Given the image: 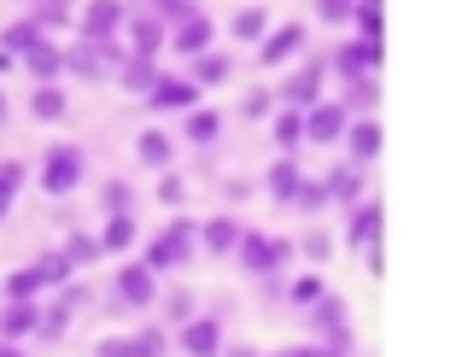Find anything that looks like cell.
<instances>
[{
    "mask_svg": "<svg viewBox=\"0 0 462 357\" xmlns=\"http://www.w3.org/2000/svg\"><path fill=\"white\" fill-rule=\"evenodd\" d=\"M82 170H88V158H82V146H77V141H59V146H47V158H42V193H53V200L77 193Z\"/></svg>",
    "mask_w": 462,
    "mask_h": 357,
    "instance_id": "obj_2",
    "label": "cell"
},
{
    "mask_svg": "<svg viewBox=\"0 0 462 357\" xmlns=\"http://www.w3.org/2000/svg\"><path fill=\"white\" fill-rule=\"evenodd\" d=\"M240 235H246V223H235V217H211V223H199V246L217 258H228L240 246Z\"/></svg>",
    "mask_w": 462,
    "mask_h": 357,
    "instance_id": "obj_20",
    "label": "cell"
},
{
    "mask_svg": "<svg viewBox=\"0 0 462 357\" xmlns=\"http://www.w3.org/2000/svg\"><path fill=\"white\" fill-rule=\"evenodd\" d=\"M351 23H357V35H369V42H381V0H357V12H351Z\"/></svg>",
    "mask_w": 462,
    "mask_h": 357,
    "instance_id": "obj_37",
    "label": "cell"
},
{
    "mask_svg": "<svg viewBox=\"0 0 462 357\" xmlns=\"http://www.w3.org/2000/svg\"><path fill=\"white\" fill-rule=\"evenodd\" d=\"M346 129H351L346 100H316L305 112V146H334V141H346Z\"/></svg>",
    "mask_w": 462,
    "mask_h": 357,
    "instance_id": "obj_6",
    "label": "cell"
},
{
    "mask_svg": "<svg viewBox=\"0 0 462 357\" xmlns=\"http://www.w3.org/2000/svg\"><path fill=\"white\" fill-rule=\"evenodd\" d=\"M65 112H70L65 89H59V82H35V94H30V117H35V123H59Z\"/></svg>",
    "mask_w": 462,
    "mask_h": 357,
    "instance_id": "obj_25",
    "label": "cell"
},
{
    "mask_svg": "<svg viewBox=\"0 0 462 357\" xmlns=\"http://www.w3.org/2000/svg\"><path fill=\"white\" fill-rule=\"evenodd\" d=\"M328 299V281L322 276H299L293 287H287V305H299V311H310V305Z\"/></svg>",
    "mask_w": 462,
    "mask_h": 357,
    "instance_id": "obj_33",
    "label": "cell"
},
{
    "mask_svg": "<svg viewBox=\"0 0 462 357\" xmlns=\"http://www.w3.org/2000/svg\"><path fill=\"white\" fill-rule=\"evenodd\" d=\"M129 340H135V357H164V352H170V328H164V323H147V328H135Z\"/></svg>",
    "mask_w": 462,
    "mask_h": 357,
    "instance_id": "obj_32",
    "label": "cell"
},
{
    "mask_svg": "<svg viewBox=\"0 0 462 357\" xmlns=\"http://www.w3.org/2000/svg\"><path fill=\"white\" fill-rule=\"evenodd\" d=\"M299 53H305V23H282V30L263 35L258 65H263V70H275V65H287V59H299Z\"/></svg>",
    "mask_w": 462,
    "mask_h": 357,
    "instance_id": "obj_11",
    "label": "cell"
},
{
    "mask_svg": "<svg viewBox=\"0 0 462 357\" xmlns=\"http://www.w3.org/2000/svg\"><path fill=\"white\" fill-rule=\"evenodd\" d=\"M181 135H188L193 146H211L217 135H223V112H211V106H193V112H181Z\"/></svg>",
    "mask_w": 462,
    "mask_h": 357,
    "instance_id": "obj_24",
    "label": "cell"
},
{
    "mask_svg": "<svg viewBox=\"0 0 462 357\" xmlns=\"http://www.w3.org/2000/svg\"><path fill=\"white\" fill-rule=\"evenodd\" d=\"M23 70H30L35 82H59V70H65V47L47 35L42 47H30V53H23Z\"/></svg>",
    "mask_w": 462,
    "mask_h": 357,
    "instance_id": "obj_21",
    "label": "cell"
},
{
    "mask_svg": "<svg viewBox=\"0 0 462 357\" xmlns=\"http://www.w3.org/2000/svg\"><path fill=\"white\" fill-rule=\"evenodd\" d=\"M322 82H328V59H305L293 77H282V106H299V112H310V106L322 100Z\"/></svg>",
    "mask_w": 462,
    "mask_h": 357,
    "instance_id": "obj_7",
    "label": "cell"
},
{
    "mask_svg": "<svg viewBox=\"0 0 462 357\" xmlns=\"http://www.w3.org/2000/svg\"><path fill=\"white\" fill-rule=\"evenodd\" d=\"M129 53H158V47L170 42V30H164V18H158V12H135V18H129Z\"/></svg>",
    "mask_w": 462,
    "mask_h": 357,
    "instance_id": "obj_22",
    "label": "cell"
},
{
    "mask_svg": "<svg viewBox=\"0 0 462 357\" xmlns=\"http://www.w3.org/2000/svg\"><path fill=\"white\" fill-rule=\"evenodd\" d=\"M188 77L199 82V89H217V82H228V53H199V59H188Z\"/></svg>",
    "mask_w": 462,
    "mask_h": 357,
    "instance_id": "obj_29",
    "label": "cell"
},
{
    "mask_svg": "<svg viewBox=\"0 0 462 357\" xmlns=\"http://www.w3.org/2000/svg\"><path fill=\"white\" fill-rule=\"evenodd\" d=\"M374 100H381V82H374V77H351L346 82V106H351V112H369Z\"/></svg>",
    "mask_w": 462,
    "mask_h": 357,
    "instance_id": "obj_34",
    "label": "cell"
},
{
    "mask_svg": "<svg viewBox=\"0 0 462 357\" xmlns=\"http://www.w3.org/2000/svg\"><path fill=\"white\" fill-rule=\"evenodd\" d=\"M176 346L188 357H223V316H193V323H181Z\"/></svg>",
    "mask_w": 462,
    "mask_h": 357,
    "instance_id": "obj_9",
    "label": "cell"
},
{
    "mask_svg": "<svg viewBox=\"0 0 462 357\" xmlns=\"http://www.w3.org/2000/svg\"><path fill=\"white\" fill-rule=\"evenodd\" d=\"M275 146H282V153H299V146H305V112H299V106H282V112H275Z\"/></svg>",
    "mask_w": 462,
    "mask_h": 357,
    "instance_id": "obj_27",
    "label": "cell"
},
{
    "mask_svg": "<svg viewBox=\"0 0 462 357\" xmlns=\"http://www.w3.org/2000/svg\"><path fill=\"white\" fill-rule=\"evenodd\" d=\"M351 12H357V0H316V18L322 23H351Z\"/></svg>",
    "mask_w": 462,
    "mask_h": 357,
    "instance_id": "obj_41",
    "label": "cell"
},
{
    "mask_svg": "<svg viewBox=\"0 0 462 357\" xmlns=\"http://www.w3.org/2000/svg\"><path fill=\"white\" fill-rule=\"evenodd\" d=\"M328 70H334V77H374V70H381V42H369V35H357V42H346L339 47L334 59H328Z\"/></svg>",
    "mask_w": 462,
    "mask_h": 357,
    "instance_id": "obj_8",
    "label": "cell"
},
{
    "mask_svg": "<svg viewBox=\"0 0 462 357\" xmlns=\"http://www.w3.org/2000/svg\"><path fill=\"white\" fill-rule=\"evenodd\" d=\"M381 223H386L381 200H357V205H351V223H346V240L369 252V246H381Z\"/></svg>",
    "mask_w": 462,
    "mask_h": 357,
    "instance_id": "obj_14",
    "label": "cell"
},
{
    "mask_svg": "<svg viewBox=\"0 0 462 357\" xmlns=\"http://www.w3.org/2000/svg\"><path fill=\"white\" fill-rule=\"evenodd\" d=\"M23 334H42V311H35V299H6V311H0V340H23Z\"/></svg>",
    "mask_w": 462,
    "mask_h": 357,
    "instance_id": "obj_16",
    "label": "cell"
},
{
    "mask_svg": "<svg viewBox=\"0 0 462 357\" xmlns=\"http://www.w3.org/2000/svg\"><path fill=\"white\" fill-rule=\"evenodd\" d=\"M42 287H47L42 264H30V269H12V276H6V287H0V293H6V299H35Z\"/></svg>",
    "mask_w": 462,
    "mask_h": 357,
    "instance_id": "obj_31",
    "label": "cell"
},
{
    "mask_svg": "<svg viewBox=\"0 0 462 357\" xmlns=\"http://www.w3.org/2000/svg\"><path fill=\"white\" fill-rule=\"evenodd\" d=\"M135 158H141L147 170H170V164H176V135L141 129V135H135Z\"/></svg>",
    "mask_w": 462,
    "mask_h": 357,
    "instance_id": "obj_19",
    "label": "cell"
},
{
    "mask_svg": "<svg viewBox=\"0 0 462 357\" xmlns=\"http://www.w3.org/2000/svg\"><path fill=\"white\" fill-rule=\"evenodd\" d=\"M193 316H199V311H193V293H170V299H164V323H170V328L193 323Z\"/></svg>",
    "mask_w": 462,
    "mask_h": 357,
    "instance_id": "obj_38",
    "label": "cell"
},
{
    "mask_svg": "<svg viewBox=\"0 0 462 357\" xmlns=\"http://www.w3.org/2000/svg\"><path fill=\"white\" fill-rule=\"evenodd\" d=\"M275 100H282V94H270V89H252L246 100H240V112H246V117H270V112H275Z\"/></svg>",
    "mask_w": 462,
    "mask_h": 357,
    "instance_id": "obj_42",
    "label": "cell"
},
{
    "mask_svg": "<svg viewBox=\"0 0 462 357\" xmlns=\"http://www.w3.org/2000/svg\"><path fill=\"white\" fill-rule=\"evenodd\" d=\"M158 200H164V205H181V200H188V182H181L176 170H164V182H158Z\"/></svg>",
    "mask_w": 462,
    "mask_h": 357,
    "instance_id": "obj_43",
    "label": "cell"
},
{
    "mask_svg": "<svg viewBox=\"0 0 462 357\" xmlns=\"http://www.w3.org/2000/svg\"><path fill=\"white\" fill-rule=\"evenodd\" d=\"M147 106H152V112H193V106H199V82H193V77H158L152 94H147Z\"/></svg>",
    "mask_w": 462,
    "mask_h": 357,
    "instance_id": "obj_10",
    "label": "cell"
},
{
    "mask_svg": "<svg viewBox=\"0 0 462 357\" xmlns=\"http://www.w3.org/2000/svg\"><path fill=\"white\" fill-rule=\"evenodd\" d=\"M18 188H23V164H18V158H6V164H0V217L12 211V200H18Z\"/></svg>",
    "mask_w": 462,
    "mask_h": 357,
    "instance_id": "obj_35",
    "label": "cell"
},
{
    "mask_svg": "<svg viewBox=\"0 0 462 357\" xmlns=\"http://www.w3.org/2000/svg\"><path fill=\"white\" fill-rule=\"evenodd\" d=\"M328 252H334V240H328V235H305V258H310V264H322Z\"/></svg>",
    "mask_w": 462,
    "mask_h": 357,
    "instance_id": "obj_46",
    "label": "cell"
},
{
    "mask_svg": "<svg viewBox=\"0 0 462 357\" xmlns=\"http://www.w3.org/2000/svg\"><path fill=\"white\" fill-rule=\"evenodd\" d=\"M322 182H328V193H334V205H346V211L357 200H369V193H363V164H351V158H346V164H334Z\"/></svg>",
    "mask_w": 462,
    "mask_h": 357,
    "instance_id": "obj_18",
    "label": "cell"
},
{
    "mask_svg": "<svg viewBox=\"0 0 462 357\" xmlns=\"http://www.w3.org/2000/svg\"><path fill=\"white\" fill-rule=\"evenodd\" d=\"M152 12H158L164 23H181L188 12H199V6H193V0H152Z\"/></svg>",
    "mask_w": 462,
    "mask_h": 357,
    "instance_id": "obj_44",
    "label": "cell"
},
{
    "mask_svg": "<svg viewBox=\"0 0 462 357\" xmlns=\"http://www.w3.org/2000/svg\"><path fill=\"white\" fill-rule=\"evenodd\" d=\"M100 246H106V252H129V246H135V211H117V217H106V229H100Z\"/></svg>",
    "mask_w": 462,
    "mask_h": 357,
    "instance_id": "obj_28",
    "label": "cell"
},
{
    "mask_svg": "<svg viewBox=\"0 0 462 357\" xmlns=\"http://www.w3.org/2000/svg\"><path fill=\"white\" fill-rule=\"evenodd\" d=\"M117 305H124V311H152L158 305V269L147 258H129V264L117 269Z\"/></svg>",
    "mask_w": 462,
    "mask_h": 357,
    "instance_id": "obj_4",
    "label": "cell"
},
{
    "mask_svg": "<svg viewBox=\"0 0 462 357\" xmlns=\"http://www.w3.org/2000/svg\"><path fill=\"white\" fill-rule=\"evenodd\" d=\"M47 42V23L42 18H35V12H30V18H18V23H6V35H0V47H12V53H30V47H42Z\"/></svg>",
    "mask_w": 462,
    "mask_h": 357,
    "instance_id": "obj_26",
    "label": "cell"
},
{
    "mask_svg": "<svg viewBox=\"0 0 462 357\" xmlns=\"http://www.w3.org/2000/svg\"><path fill=\"white\" fill-rule=\"evenodd\" d=\"M117 82H124L129 94H141V100H147V94H152V82H158V65H152V53H129L124 65H117Z\"/></svg>",
    "mask_w": 462,
    "mask_h": 357,
    "instance_id": "obj_23",
    "label": "cell"
},
{
    "mask_svg": "<svg viewBox=\"0 0 462 357\" xmlns=\"http://www.w3.org/2000/svg\"><path fill=\"white\" fill-rule=\"evenodd\" d=\"M0 123H6V94H0Z\"/></svg>",
    "mask_w": 462,
    "mask_h": 357,
    "instance_id": "obj_50",
    "label": "cell"
},
{
    "mask_svg": "<svg viewBox=\"0 0 462 357\" xmlns=\"http://www.w3.org/2000/svg\"><path fill=\"white\" fill-rule=\"evenodd\" d=\"M170 47H176L181 59L211 53V18H205V12H188L181 23H170Z\"/></svg>",
    "mask_w": 462,
    "mask_h": 357,
    "instance_id": "obj_12",
    "label": "cell"
},
{
    "mask_svg": "<svg viewBox=\"0 0 462 357\" xmlns=\"http://www.w3.org/2000/svg\"><path fill=\"white\" fill-rule=\"evenodd\" d=\"M223 357H263V352H252V346H235V352H223Z\"/></svg>",
    "mask_w": 462,
    "mask_h": 357,
    "instance_id": "obj_49",
    "label": "cell"
},
{
    "mask_svg": "<svg viewBox=\"0 0 462 357\" xmlns=\"http://www.w3.org/2000/svg\"><path fill=\"white\" fill-rule=\"evenodd\" d=\"M263 188H270V200H275V205H293V200H299V188H305V170L293 164V153H287V158H275V164H270Z\"/></svg>",
    "mask_w": 462,
    "mask_h": 357,
    "instance_id": "obj_15",
    "label": "cell"
},
{
    "mask_svg": "<svg viewBox=\"0 0 462 357\" xmlns=\"http://www.w3.org/2000/svg\"><path fill=\"white\" fill-rule=\"evenodd\" d=\"M235 258H240V269H252V276H282V264L293 258V246L263 235V229H246L240 246H235Z\"/></svg>",
    "mask_w": 462,
    "mask_h": 357,
    "instance_id": "obj_3",
    "label": "cell"
},
{
    "mask_svg": "<svg viewBox=\"0 0 462 357\" xmlns=\"http://www.w3.org/2000/svg\"><path fill=\"white\" fill-rule=\"evenodd\" d=\"M65 252H70V264H77V269H82V264H94V258H100V252H106V246H100V240H94V235H70V240H65Z\"/></svg>",
    "mask_w": 462,
    "mask_h": 357,
    "instance_id": "obj_39",
    "label": "cell"
},
{
    "mask_svg": "<svg viewBox=\"0 0 462 357\" xmlns=\"http://www.w3.org/2000/svg\"><path fill=\"white\" fill-rule=\"evenodd\" d=\"M381 117H351V129H346V158L351 164H374L381 158Z\"/></svg>",
    "mask_w": 462,
    "mask_h": 357,
    "instance_id": "obj_13",
    "label": "cell"
},
{
    "mask_svg": "<svg viewBox=\"0 0 462 357\" xmlns=\"http://www.w3.org/2000/svg\"><path fill=\"white\" fill-rule=\"evenodd\" d=\"M193 246H199V223H193V217H170V223L147 240V252H141V258H147L158 276H170V269H181L193 258Z\"/></svg>",
    "mask_w": 462,
    "mask_h": 357,
    "instance_id": "obj_1",
    "label": "cell"
},
{
    "mask_svg": "<svg viewBox=\"0 0 462 357\" xmlns=\"http://www.w3.org/2000/svg\"><path fill=\"white\" fill-rule=\"evenodd\" d=\"M100 205H106V217H117V211H129V205H135V193H129V182H106V193H100Z\"/></svg>",
    "mask_w": 462,
    "mask_h": 357,
    "instance_id": "obj_40",
    "label": "cell"
},
{
    "mask_svg": "<svg viewBox=\"0 0 462 357\" xmlns=\"http://www.w3.org/2000/svg\"><path fill=\"white\" fill-rule=\"evenodd\" d=\"M228 35H235V42H263V35H270V18H263V6H246V12H235Z\"/></svg>",
    "mask_w": 462,
    "mask_h": 357,
    "instance_id": "obj_30",
    "label": "cell"
},
{
    "mask_svg": "<svg viewBox=\"0 0 462 357\" xmlns=\"http://www.w3.org/2000/svg\"><path fill=\"white\" fill-rule=\"evenodd\" d=\"M310 334L322 340V346H334V352H351V311H346V299L339 293H328L322 305H310Z\"/></svg>",
    "mask_w": 462,
    "mask_h": 357,
    "instance_id": "obj_5",
    "label": "cell"
},
{
    "mask_svg": "<svg viewBox=\"0 0 462 357\" xmlns=\"http://www.w3.org/2000/svg\"><path fill=\"white\" fill-rule=\"evenodd\" d=\"M94 357H135V340H129V334H117V340H106V346L94 352Z\"/></svg>",
    "mask_w": 462,
    "mask_h": 357,
    "instance_id": "obj_45",
    "label": "cell"
},
{
    "mask_svg": "<svg viewBox=\"0 0 462 357\" xmlns=\"http://www.w3.org/2000/svg\"><path fill=\"white\" fill-rule=\"evenodd\" d=\"M77 23H82V35H117L124 30V6H117V0H88V6L77 12Z\"/></svg>",
    "mask_w": 462,
    "mask_h": 357,
    "instance_id": "obj_17",
    "label": "cell"
},
{
    "mask_svg": "<svg viewBox=\"0 0 462 357\" xmlns=\"http://www.w3.org/2000/svg\"><path fill=\"white\" fill-rule=\"evenodd\" d=\"M12 65H18V53H12V47H0V77H6Z\"/></svg>",
    "mask_w": 462,
    "mask_h": 357,
    "instance_id": "obj_47",
    "label": "cell"
},
{
    "mask_svg": "<svg viewBox=\"0 0 462 357\" xmlns=\"http://www.w3.org/2000/svg\"><path fill=\"white\" fill-rule=\"evenodd\" d=\"M328 200H334V193H328V182H322V176H305V188H299L293 211H322Z\"/></svg>",
    "mask_w": 462,
    "mask_h": 357,
    "instance_id": "obj_36",
    "label": "cell"
},
{
    "mask_svg": "<svg viewBox=\"0 0 462 357\" xmlns=\"http://www.w3.org/2000/svg\"><path fill=\"white\" fill-rule=\"evenodd\" d=\"M0 357H23V352H18V340H0Z\"/></svg>",
    "mask_w": 462,
    "mask_h": 357,
    "instance_id": "obj_48",
    "label": "cell"
}]
</instances>
